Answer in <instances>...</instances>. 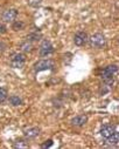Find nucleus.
Listing matches in <instances>:
<instances>
[{"instance_id": "1", "label": "nucleus", "mask_w": 119, "mask_h": 149, "mask_svg": "<svg viewBox=\"0 0 119 149\" xmlns=\"http://www.w3.org/2000/svg\"><path fill=\"white\" fill-rule=\"evenodd\" d=\"M117 72H118V67L116 65L106 66L102 70V78H103L104 82L106 84V86H112L113 85V77H114V74Z\"/></svg>"}, {"instance_id": "2", "label": "nucleus", "mask_w": 119, "mask_h": 149, "mask_svg": "<svg viewBox=\"0 0 119 149\" xmlns=\"http://www.w3.org/2000/svg\"><path fill=\"white\" fill-rule=\"evenodd\" d=\"M55 67V62L52 59H42L39 60L34 65V70L35 72H42V70H52Z\"/></svg>"}, {"instance_id": "3", "label": "nucleus", "mask_w": 119, "mask_h": 149, "mask_svg": "<svg viewBox=\"0 0 119 149\" xmlns=\"http://www.w3.org/2000/svg\"><path fill=\"white\" fill-rule=\"evenodd\" d=\"M26 63V55L23 53H14L10 59L12 68H22Z\"/></svg>"}, {"instance_id": "4", "label": "nucleus", "mask_w": 119, "mask_h": 149, "mask_svg": "<svg viewBox=\"0 0 119 149\" xmlns=\"http://www.w3.org/2000/svg\"><path fill=\"white\" fill-rule=\"evenodd\" d=\"M89 41H90L91 47H94V48H103L106 45V39L102 33L94 34L91 38H89Z\"/></svg>"}, {"instance_id": "5", "label": "nucleus", "mask_w": 119, "mask_h": 149, "mask_svg": "<svg viewBox=\"0 0 119 149\" xmlns=\"http://www.w3.org/2000/svg\"><path fill=\"white\" fill-rule=\"evenodd\" d=\"M54 53V47L52 45L50 41L48 40H43L42 44L40 45V48H39V54L41 55L42 58H47L49 55H52Z\"/></svg>"}, {"instance_id": "6", "label": "nucleus", "mask_w": 119, "mask_h": 149, "mask_svg": "<svg viewBox=\"0 0 119 149\" xmlns=\"http://www.w3.org/2000/svg\"><path fill=\"white\" fill-rule=\"evenodd\" d=\"M89 41V36L87 34V32H83V31H79L75 34L74 36V42L76 46L81 47V46H84L87 42Z\"/></svg>"}, {"instance_id": "7", "label": "nucleus", "mask_w": 119, "mask_h": 149, "mask_svg": "<svg viewBox=\"0 0 119 149\" xmlns=\"http://www.w3.org/2000/svg\"><path fill=\"white\" fill-rule=\"evenodd\" d=\"M17 17H18V12L14 8H8L4 11L1 14V19L4 22H13L17 19Z\"/></svg>"}, {"instance_id": "8", "label": "nucleus", "mask_w": 119, "mask_h": 149, "mask_svg": "<svg viewBox=\"0 0 119 149\" xmlns=\"http://www.w3.org/2000/svg\"><path fill=\"white\" fill-rule=\"evenodd\" d=\"M116 132H117V129H116V127L113 125H105L100 129V135H102V137L107 139V137H110Z\"/></svg>"}, {"instance_id": "9", "label": "nucleus", "mask_w": 119, "mask_h": 149, "mask_svg": "<svg viewBox=\"0 0 119 149\" xmlns=\"http://www.w3.org/2000/svg\"><path fill=\"white\" fill-rule=\"evenodd\" d=\"M87 122H88V116L84 115V114L77 115V116H75V118L71 120V125L75 126V127H83Z\"/></svg>"}, {"instance_id": "10", "label": "nucleus", "mask_w": 119, "mask_h": 149, "mask_svg": "<svg viewBox=\"0 0 119 149\" xmlns=\"http://www.w3.org/2000/svg\"><path fill=\"white\" fill-rule=\"evenodd\" d=\"M39 134H40V128H37V127H32V128L23 130V135L27 139H34V137L39 136Z\"/></svg>"}, {"instance_id": "11", "label": "nucleus", "mask_w": 119, "mask_h": 149, "mask_svg": "<svg viewBox=\"0 0 119 149\" xmlns=\"http://www.w3.org/2000/svg\"><path fill=\"white\" fill-rule=\"evenodd\" d=\"M105 140H106V142H107L109 144L117 146V144H118V142H119V134H118V132L113 133L110 137H107V139H105Z\"/></svg>"}, {"instance_id": "12", "label": "nucleus", "mask_w": 119, "mask_h": 149, "mask_svg": "<svg viewBox=\"0 0 119 149\" xmlns=\"http://www.w3.org/2000/svg\"><path fill=\"white\" fill-rule=\"evenodd\" d=\"M42 38V34L41 33H37V32H34V33H30L27 35V40L28 41H39L40 39Z\"/></svg>"}, {"instance_id": "13", "label": "nucleus", "mask_w": 119, "mask_h": 149, "mask_svg": "<svg viewBox=\"0 0 119 149\" xmlns=\"http://www.w3.org/2000/svg\"><path fill=\"white\" fill-rule=\"evenodd\" d=\"M10 103L14 107L20 106V104H22V99L18 95H12V96H10Z\"/></svg>"}, {"instance_id": "14", "label": "nucleus", "mask_w": 119, "mask_h": 149, "mask_svg": "<svg viewBox=\"0 0 119 149\" xmlns=\"http://www.w3.org/2000/svg\"><path fill=\"white\" fill-rule=\"evenodd\" d=\"M25 22H22V21H20V20H14L13 21V25H12V29H14L15 32H18V31H22L23 28H25Z\"/></svg>"}, {"instance_id": "15", "label": "nucleus", "mask_w": 119, "mask_h": 149, "mask_svg": "<svg viewBox=\"0 0 119 149\" xmlns=\"http://www.w3.org/2000/svg\"><path fill=\"white\" fill-rule=\"evenodd\" d=\"M8 97V93H7V89L4 88V87H0V104L4 103Z\"/></svg>"}, {"instance_id": "16", "label": "nucleus", "mask_w": 119, "mask_h": 149, "mask_svg": "<svg viewBox=\"0 0 119 149\" xmlns=\"http://www.w3.org/2000/svg\"><path fill=\"white\" fill-rule=\"evenodd\" d=\"M20 47H21V49H22L23 52H30V51L33 49V45H32V41H28V40H26L25 42H22Z\"/></svg>"}, {"instance_id": "17", "label": "nucleus", "mask_w": 119, "mask_h": 149, "mask_svg": "<svg viewBox=\"0 0 119 149\" xmlns=\"http://www.w3.org/2000/svg\"><path fill=\"white\" fill-rule=\"evenodd\" d=\"M29 144L27 142H25L23 140H18L14 142V148H19V149H22V148H28Z\"/></svg>"}, {"instance_id": "18", "label": "nucleus", "mask_w": 119, "mask_h": 149, "mask_svg": "<svg viewBox=\"0 0 119 149\" xmlns=\"http://www.w3.org/2000/svg\"><path fill=\"white\" fill-rule=\"evenodd\" d=\"M42 4V0H28V5L30 7H39Z\"/></svg>"}, {"instance_id": "19", "label": "nucleus", "mask_w": 119, "mask_h": 149, "mask_svg": "<svg viewBox=\"0 0 119 149\" xmlns=\"http://www.w3.org/2000/svg\"><path fill=\"white\" fill-rule=\"evenodd\" d=\"M52 146H53V140H48V141H46L45 143L41 144L42 148H49V147H52Z\"/></svg>"}, {"instance_id": "20", "label": "nucleus", "mask_w": 119, "mask_h": 149, "mask_svg": "<svg viewBox=\"0 0 119 149\" xmlns=\"http://www.w3.org/2000/svg\"><path fill=\"white\" fill-rule=\"evenodd\" d=\"M6 32H7L6 26H5L4 24H0V34H4V33H6Z\"/></svg>"}, {"instance_id": "21", "label": "nucleus", "mask_w": 119, "mask_h": 149, "mask_svg": "<svg viewBox=\"0 0 119 149\" xmlns=\"http://www.w3.org/2000/svg\"><path fill=\"white\" fill-rule=\"evenodd\" d=\"M5 48H6V44H4L3 41H0V52L5 51Z\"/></svg>"}]
</instances>
